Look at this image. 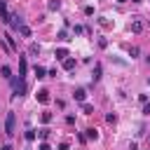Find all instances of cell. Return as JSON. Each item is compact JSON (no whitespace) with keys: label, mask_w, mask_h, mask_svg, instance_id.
Instances as JSON below:
<instances>
[{"label":"cell","mask_w":150,"mask_h":150,"mask_svg":"<svg viewBox=\"0 0 150 150\" xmlns=\"http://www.w3.org/2000/svg\"><path fill=\"white\" fill-rule=\"evenodd\" d=\"M5 134H7V136H14V134H16V115H14V112H7V122H5Z\"/></svg>","instance_id":"1"},{"label":"cell","mask_w":150,"mask_h":150,"mask_svg":"<svg viewBox=\"0 0 150 150\" xmlns=\"http://www.w3.org/2000/svg\"><path fill=\"white\" fill-rule=\"evenodd\" d=\"M12 91H14V94H12V98H14L16 94L21 96V94L26 91V82H23V77H14V80H12Z\"/></svg>","instance_id":"2"},{"label":"cell","mask_w":150,"mask_h":150,"mask_svg":"<svg viewBox=\"0 0 150 150\" xmlns=\"http://www.w3.org/2000/svg\"><path fill=\"white\" fill-rule=\"evenodd\" d=\"M9 19H12V14L7 12V0H0V21L9 23Z\"/></svg>","instance_id":"3"},{"label":"cell","mask_w":150,"mask_h":150,"mask_svg":"<svg viewBox=\"0 0 150 150\" xmlns=\"http://www.w3.org/2000/svg\"><path fill=\"white\" fill-rule=\"evenodd\" d=\"M9 26H12V30H19V28L23 26V19H21L19 14H12V19H9Z\"/></svg>","instance_id":"4"},{"label":"cell","mask_w":150,"mask_h":150,"mask_svg":"<svg viewBox=\"0 0 150 150\" xmlns=\"http://www.w3.org/2000/svg\"><path fill=\"white\" fill-rule=\"evenodd\" d=\"M73 96H75V101H77V103H87V89H82V87H80V89H75V91H73Z\"/></svg>","instance_id":"5"},{"label":"cell","mask_w":150,"mask_h":150,"mask_svg":"<svg viewBox=\"0 0 150 150\" xmlns=\"http://www.w3.org/2000/svg\"><path fill=\"white\" fill-rule=\"evenodd\" d=\"M26 68H28L26 56H23V54H19V77H26Z\"/></svg>","instance_id":"6"},{"label":"cell","mask_w":150,"mask_h":150,"mask_svg":"<svg viewBox=\"0 0 150 150\" xmlns=\"http://www.w3.org/2000/svg\"><path fill=\"white\" fill-rule=\"evenodd\" d=\"M35 96H38V103H42V105H47V103H49V91H47V89H40Z\"/></svg>","instance_id":"7"},{"label":"cell","mask_w":150,"mask_h":150,"mask_svg":"<svg viewBox=\"0 0 150 150\" xmlns=\"http://www.w3.org/2000/svg\"><path fill=\"white\" fill-rule=\"evenodd\" d=\"M131 33H136V35L143 33V21H141V19H134V21H131Z\"/></svg>","instance_id":"8"},{"label":"cell","mask_w":150,"mask_h":150,"mask_svg":"<svg viewBox=\"0 0 150 150\" xmlns=\"http://www.w3.org/2000/svg\"><path fill=\"white\" fill-rule=\"evenodd\" d=\"M54 56H56V59H59V61H66V59H68V56H70V54H68V49H66V47H59V49H56V52H54Z\"/></svg>","instance_id":"9"},{"label":"cell","mask_w":150,"mask_h":150,"mask_svg":"<svg viewBox=\"0 0 150 150\" xmlns=\"http://www.w3.org/2000/svg\"><path fill=\"white\" fill-rule=\"evenodd\" d=\"M84 136H87V141H96L98 138V129L89 127V129H84Z\"/></svg>","instance_id":"10"},{"label":"cell","mask_w":150,"mask_h":150,"mask_svg":"<svg viewBox=\"0 0 150 150\" xmlns=\"http://www.w3.org/2000/svg\"><path fill=\"white\" fill-rule=\"evenodd\" d=\"M2 38H5V42H7V49H9V52H16V42H14V38H12L9 33L2 35Z\"/></svg>","instance_id":"11"},{"label":"cell","mask_w":150,"mask_h":150,"mask_svg":"<svg viewBox=\"0 0 150 150\" xmlns=\"http://www.w3.org/2000/svg\"><path fill=\"white\" fill-rule=\"evenodd\" d=\"M101 73H103V66H101V63H96V66H94V75H91V77H94V82H98V80H101Z\"/></svg>","instance_id":"12"},{"label":"cell","mask_w":150,"mask_h":150,"mask_svg":"<svg viewBox=\"0 0 150 150\" xmlns=\"http://www.w3.org/2000/svg\"><path fill=\"white\" fill-rule=\"evenodd\" d=\"M16 33H19V35H21V38H30V35H33V33H30V28H28V26H26V23H23V26H21V28H19V30H16Z\"/></svg>","instance_id":"13"},{"label":"cell","mask_w":150,"mask_h":150,"mask_svg":"<svg viewBox=\"0 0 150 150\" xmlns=\"http://www.w3.org/2000/svg\"><path fill=\"white\" fill-rule=\"evenodd\" d=\"M0 75H2L5 80H12V68H9V66H2V68H0Z\"/></svg>","instance_id":"14"},{"label":"cell","mask_w":150,"mask_h":150,"mask_svg":"<svg viewBox=\"0 0 150 150\" xmlns=\"http://www.w3.org/2000/svg\"><path fill=\"white\" fill-rule=\"evenodd\" d=\"M73 68H75V59H70V56H68V59L63 61V70H73Z\"/></svg>","instance_id":"15"},{"label":"cell","mask_w":150,"mask_h":150,"mask_svg":"<svg viewBox=\"0 0 150 150\" xmlns=\"http://www.w3.org/2000/svg\"><path fill=\"white\" fill-rule=\"evenodd\" d=\"M35 77H38V80H42V77H47V70H45L42 66H35Z\"/></svg>","instance_id":"16"},{"label":"cell","mask_w":150,"mask_h":150,"mask_svg":"<svg viewBox=\"0 0 150 150\" xmlns=\"http://www.w3.org/2000/svg\"><path fill=\"white\" fill-rule=\"evenodd\" d=\"M52 117H54V115H52V112H47V110H45V112H42V115H40V122H42V124H49V122H52Z\"/></svg>","instance_id":"17"},{"label":"cell","mask_w":150,"mask_h":150,"mask_svg":"<svg viewBox=\"0 0 150 150\" xmlns=\"http://www.w3.org/2000/svg\"><path fill=\"white\" fill-rule=\"evenodd\" d=\"M56 40H61V42H68L70 38H68V30H59L56 33Z\"/></svg>","instance_id":"18"},{"label":"cell","mask_w":150,"mask_h":150,"mask_svg":"<svg viewBox=\"0 0 150 150\" xmlns=\"http://www.w3.org/2000/svg\"><path fill=\"white\" fill-rule=\"evenodd\" d=\"M47 7H49L52 12H56V9L61 7V2H59V0H49V2H47Z\"/></svg>","instance_id":"19"},{"label":"cell","mask_w":150,"mask_h":150,"mask_svg":"<svg viewBox=\"0 0 150 150\" xmlns=\"http://www.w3.org/2000/svg\"><path fill=\"white\" fill-rule=\"evenodd\" d=\"M82 112H84V115H91V112H94V105H89V103H82Z\"/></svg>","instance_id":"20"},{"label":"cell","mask_w":150,"mask_h":150,"mask_svg":"<svg viewBox=\"0 0 150 150\" xmlns=\"http://www.w3.org/2000/svg\"><path fill=\"white\" fill-rule=\"evenodd\" d=\"M105 122H108V124H115V122H117V115H115V112H108V115H105Z\"/></svg>","instance_id":"21"},{"label":"cell","mask_w":150,"mask_h":150,"mask_svg":"<svg viewBox=\"0 0 150 150\" xmlns=\"http://www.w3.org/2000/svg\"><path fill=\"white\" fill-rule=\"evenodd\" d=\"M38 136H40L42 141H47V138H49V129H47V127H45V129H40V131H38Z\"/></svg>","instance_id":"22"},{"label":"cell","mask_w":150,"mask_h":150,"mask_svg":"<svg viewBox=\"0 0 150 150\" xmlns=\"http://www.w3.org/2000/svg\"><path fill=\"white\" fill-rule=\"evenodd\" d=\"M35 129H26V141H35Z\"/></svg>","instance_id":"23"},{"label":"cell","mask_w":150,"mask_h":150,"mask_svg":"<svg viewBox=\"0 0 150 150\" xmlns=\"http://www.w3.org/2000/svg\"><path fill=\"white\" fill-rule=\"evenodd\" d=\"M98 47L105 49V47H108V40H105V38H98Z\"/></svg>","instance_id":"24"},{"label":"cell","mask_w":150,"mask_h":150,"mask_svg":"<svg viewBox=\"0 0 150 150\" xmlns=\"http://www.w3.org/2000/svg\"><path fill=\"white\" fill-rule=\"evenodd\" d=\"M30 54H40V45L33 42V45H30Z\"/></svg>","instance_id":"25"},{"label":"cell","mask_w":150,"mask_h":150,"mask_svg":"<svg viewBox=\"0 0 150 150\" xmlns=\"http://www.w3.org/2000/svg\"><path fill=\"white\" fill-rule=\"evenodd\" d=\"M38 150H52V148H49V143H47V141H42V143L38 145Z\"/></svg>","instance_id":"26"},{"label":"cell","mask_w":150,"mask_h":150,"mask_svg":"<svg viewBox=\"0 0 150 150\" xmlns=\"http://www.w3.org/2000/svg\"><path fill=\"white\" fill-rule=\"evenodd\" d=\"M129 56H131V59L138 56V47H131V49H129Z\"/></svg>","instance_id":"27"},{"label":"cell","mask_w":150,"mask_h":150,"mask_svg":"<svg viewBox=\"0 0 150 150\" xmlns=\"http://www.w3.org/2000/svg\"><path fill=\"white\" fill-rule=\"evenodd\" d=\"M59 150H70V145H68V141H63V143H59Z\"/></svg>","instance_id":"28"},{"label":"cell","mask_w":150,"mask_h":150,"mask_svg":"<svg viewBox=\"0 0 150 150\" xmlns=\"http://www.w3.org/2000/svg\"><path fill=\"white\" fill-rule=\"evenodd\" d=\"M143 115H150V101H148V103H143Z\"/></svg>","instance_id":"29"},{"label":"cell","mask_w":150,"mask_h":150,"mask_svg":"<svg viewBox=\"0 0 150 150\" xmlns=\"http://www.w3.org/2000/svg\"><path fill=\"white\" fill-rule=\"evenodd\" d=\"M84 14H87V16H91V14H94V7H91V5H89V7H84Z\"/></svg>","instance_id":"30"},{"label":"cell","mask_w":150,"mask_h":150,"mask_svg":"<svg viewBox=\"0 0 150 150\" xmlns=\"http://www.w3.org/2000/svg\"><path fill=\"white\" fill-rule=\"evenodd\" d=\"M66 122L68 124H75V115H66Z\"/></svg>","instance_id":"31"},{"label":"cell","mask_w":150,"mask_h":150,"mask_svg":"<svg viewBox=\"0 0 150 150\" xmlns=\"http://www.w3.org/2000/svg\"><path fill=\"white\" fill-rule=\"evenodd\" d=\"M129 150H138V143H136V141H131V143H129Z\"/></svg>","instance_id":"32"},{"label":"cell","mask_w":150,"mask_h":150,"mask_svg":"<svg viewBox=\"0 0 150 150\" xmlns=\"http://www.w3.org/2000/svg\"><path fill=\"white\" fill-rule=\"evenodd\" d=\"M2 150H14V148L12 145H2Z\"/></svg>","instance_id":"33"},{"label":"cell","mask_w":150,"mask_h":150,"mask_svg":"<svg viewBox=\"0 0 150 150\" xmlns=\"http://www.w3.org/2000/svg\"><path fill=\"white\" fill-rule=\"evenodd\" d=\"M117 2H127V0H117Z\"/></svg>","instance_id":"34"},{"label":"cell","mask_w":150,"mask_h":150,"mask_svg":"<svg viewBox=\"0 0 150 150\" xmlns=\"http://www.w3.org/2000/svg\"><path fill=\"white\" fill-rule=\"evenodd\" d=\"M131 2H141V0H131Z\"/></svg>","instance_id":"35"},{"label":"cell","mask_w":150,"mask_h":150,"mask_svg":"<svg viewBox=\"0 0 150 150\" xmlns=\"http://www.w3.org/2000/svg\"><path fill=\"white\" fill-rule=\"evenodd\" d=\"M148 84H150V77H148Z\"/></svg>","instance_id":"36"}]
</instances>
